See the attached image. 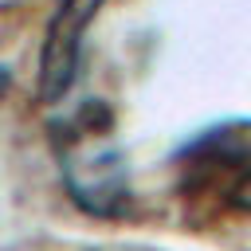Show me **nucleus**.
Returning <instances> with one entry per match:
<instances>
[{
	"mask_svg": "<svg viewBox=\"0 0 251 251\" xmlns=\"http://www.w3.org/2000/svg\"><path fill=\"white\" fill-rule=\"evenodd\" d=\"M98 106H82L63 126L59 141V169L71 200L90 216H122L129 204V169L122 149L110 137V118L94 122Z\"/></svg>",
	"mask_w": 251,
	"mask_h": 251,
	"instance_id": "f257e3e1",
	"label": "nucleus"
},
{
	"mask_svg": "<svg viewBox=\"0 0 251 251\" xmlns=\"http://www.w3.org/2000/svg\"><path fill=\"white\" fill-rule=\"evenodd\" d=\"M102 8L106 0H59V8L51 12L47 35L39 47V98L43 102H59L75 86L86 27Z\"/></svg>",
	"mask_w": 251,
	"mask_h": 251,
	"instance_id": "f03ea898",
	"label": "nucleus"
},
{
	"mask_svg": "<svg viewBox=\"0 0 251 251\" xmlns=\"http://www.w3.org/2000/svg\"><path fill=\"white\" fill-rule=\"evenodd\" d=\"M227 200H231V208L251 212V169H247V173H243V176L231 184V196H227Z\"/></svg>",
	"mask_w": 251,
	"mask_h": 251,
	"instance_id": "7ed1b4c3",
	"label": "nucleus"
},
{
	"mask_svg": "<svg viewBox=\"0 0 251 251\" xmlns=\"http://www.w3.org/2000/svg\"><path fill=\"white\" fill-rule=\"evenodd\" d=\"M8 78H12V71H8V67H0V94H4V86H8Z\"/></svg>",
	"mask_w": 251,
	"mask_h": 251,
	"instance_id": "20e7f679",
	"label": "nucleus"
}]
</instances>
